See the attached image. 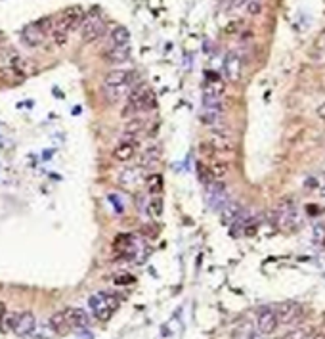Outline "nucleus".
Instances as JSON below:
<instances>
[{
  "label": "nucleus",
  "mask_w": 325,
  "mask_h": 339,
  "mask_svg": "<svg viewBox=\"0 0 325 339\" xmlns=\"http://www.w3.org/2000/svg\"><path fill=\"white\" fill-rule=\"evenodd\" d=\"M136 83V73L132 69H113L103 77V94L105 100L117 104L122 98L128 96Z\"/></svg>",
  "instance_id": "obj_1"
},
{
  "label": "nucleus",
  "mask_w": 325,
  "mask_h": 339,
  "mask_svg": "<svg viewBox=\"0 0 325 339\" xmlns=\"http://www.w3.org/2000/svg\"><path fill=\"white\" fill-rule=\"evenodd\" d=\"M157 107L155 92L148 85H136L126 96V106L122 109L124 119H134L140 111H151Z\"/></svg>",
  "instance_id": "obj_2"
},
{
  "label": "nucleus",
  "mask_w": 325,
  "mask_h": 339,
  "mask_svg": "<svg viewBox=\"0 0 325 339\" xmlns=\"http://www.w3.org/2000/svg\"><path fill=\"white\" fill-rule=\"evenodd\" d=\"M105 29H107V21L102 16V12L98 8L96 10L92 8L81 23V36L85 42H94L105 35Z\"/></svg>",
  "instance_id": "obj_3"
},
{
  "label": "nucleus",
  "mask_w": 325,
  "mask_h": 339,
  "mask_svg": "<svg viewBox=\"0 0 325 339\" xmlns=\"http://www.w3.org/2000/svg\"><path fill=\"white\" fill-rule=\"evenodd\" d=\"M48 33H52V18H40L23 27V31H21V40H23L27 46L36 48V46H40V44L46 40Z\"/></svg>",
  "instance_id": "obj_4"
},
{
  "label": "nucleus",
  "mask_w": 325,
  "mask_h": 339,
  "mask_svg": "<svg viewBox=\"0 0 325 339\" xmlns=\"http://www.w3.org/2000/svg\"><path fill=\"white\" fill-rule=\"evenodd\" d=\"M88 303H90V308H92V312H94V316L98 320L107 322L113 316V312L117 310V307H119V297L113 295V293L100 291V293L92 295Z\"/></svg>",
  "instance_id": "obj_5"
},
{
  "label": "nucleus",
  "mask_w": 325,
  "mask_h": 339,
  "mask_svg": "<svg viewBox=\"0 0 325 339\" xmlns=\"http://www.w3.org/2000/svg\"><path fill=\"white\" fill-rule=\"evenodd\" d=\"M274 220L281 230L291 232V230L296 228V224H298V211H296V207H295V203L291 199L279 201V205L275 207L274 211Z\"/></svg>",
  "instance_id": "obj_6"
},
{
  "label": "nucleus",
  "mask_w": 325,
  "mask_h": 339,
  "mask_svg": "<svg viewBox=\"0 0 325 339\" xmlns=\"http://www.w3.org/2000/svg\"><path fill=\"white\" fill-rule=\"evenodd\" d=\"M85 16H86V12L83 6H69V8H65V10L59 14V18H58L56 25H54L52 29L63 31V33H67L69 35L71 31H75L77 27H81Z\"/></svg>",
  "instance_id": "obj_7"
},
{
  "label": "nucleus",
  "mask_w": 325,
  "mask_h": 339,
  "mask_svg": "<svg viewBox=\"0 0 325 339\" xmlns=\"http://www.w3.org/2000/svg\"><path fill=\"white\" fill-rule=\"evenodd\" d=\"M120 188L132 192V190H138L144 182H146V171L140 167V165H128L124 167L119 173V179H117Z\"/></svg>",
  "instance_id": "obj_8"
},
{
  "label": "nucleus",
  "mask_w": 325,
  "mask_h": 339,
  "mask_svg": "<svg viewBox=\"0 0 325 339\" xmlns=\"http://www.w3.org/2000/svg\"><path fill=\"white\" fill-rule=\"evenodd\" d=\"M224 75L232 83H239L243 77V58L239 52H228L224 60Z\"/></svg>",
  "instance_id": "obj_9"
},
{
  "label": "nucleus",
  "mask_w": 325,
  "mask_h": 339,
  "mask_svg": "<svg viewBox=\"0 0 325 339\" xmlns=\"http://www.w3.org/2000/svg\"><path fill=\"white\" fill-rule=\"evenodd\" d=\"M274 310H275V316H277V322L279 324H285V326L295 324V322L300 318V314H302V307L298 303H293V301L281 303Z\"/></svg>",
  "instance_id": "obj_10"
},
{
  "label": "nucleus",
  "mask_w": 325,
  "mask_h": 339,
  "mask_svg": "<svg viewBox=\"0 0 325 339\" xmlns=\"http://www.w3.org/2000/svg\"><path fill=\"white\" fill-rule=\"evenodd\" d=\"M257 324H258L260 336H272L275 330H277V326H279L274 308H262V310L258 312Z\"/></svg>",
  "instance_id": "obj_11"
},
{
  "label": "nucleus",
  "mask_w": 325,
  "mask_h": 339,
  "mask_svg": "<svg viewBox=\"0 0 325 339\" xmlns=\"http://www.w3.org/2000/svg\"><path fill=\"white\" fill-rule=\"evenodd\" d=\"M34 328H36V316L29 310H23V312H17V320L14 326V332L16 336H29L33 334Z\"/></svg>",
  "instance_id": "obj_12"
},
{
  "label": "nucleus",
  "mask_w": 325,
  "mask_h": 339,
  "mask_svg": "<svg viewBox=\"0 0 325 339\" xmlns=\"http://www.w3.org/2000/svg\"><path fill=\"white\" fill-rule=\"evenodd\" d=\"M6 67H10L12 71H16L17 75H21L23 79H25V77H29V75L33 73V65H31V62H29L27 58H23L21 54H16V52H12L10 56H8V60H6Z\"/></svg>",
  "instance_id": "obj_13"
},
{
  "label": "nucleus",
  "mask_w": 325,
  "mask_h": 339,
  "mask_svg": "<svg viewBox=\"0 0 325 339\" xmlns=\"http://www.w3.org/2000/svg\"><path fill=\"white\" fill-rule=\"evenodd\" d=\"M63 314H65V318H67L71 330H83V328H88V324H90V318H88V314H86L83 308L67 307V308L63 310Z\"/></svg>",
  "instance_id": "obj_14"
},
{
  "label": "nucleus",
  "mask_w": 325,
  "mask_h": 339,
  "mask_svg": "<svg viewBox=\"0 0 325 339\" xmlns=\"http://www.w3.org/2000/svg\"><path fill=\"white\" fill-rule=\"evenodd\" d=\"M208 148L214 152H232L234 150V140L230 138V134H226L222 130H216L208 136Z\"/></svg>",
  "instance_id": "obj_15"
},
{
  "label": "nucleus",
  "mask_w": 325,
  "mask_h": 339,
  "mask_svg": "<svg viewBox=\"0 0 325 339\" xmlns=\"http://www.w3.org/2000/svg\"><path fill=\"white\" fill-rule=\"evenodd\" d=\"M136 148H138L136 140H122L120 144L115 146L113 157L117 161H120V163H126V161H130L134 155H136V152H138Z\"/></svg>",
  "instance_id": "obj_16"
},
{
  "label": "nucleus",
  "mask_w": 325,
  "mask_h": 339,
  "mask_svg": "<svg viewBox=\"0 0 325 339\" xmlns=\"http://www.w3.org/2000/svg\"><path fill=\"white\" fill-rule=\"evenodd\" d=\"M130 58V46H113L103 52V60L109 63H124Z\"/></svg>",
  "instance_id": "obj_17"
},
{
  "label": "nucleus",
  "mask_w": 325,
  "mask_h": 339,
  "mask_svg": "<svg viewBox=\"0 0 325 339\" xmlns=\"http://www.w3.org/2000/svg\"><path fill=\"white\" fill-rule=\"evenodd\" d=\"M115 253L119 257H132L136 253V244H134V238L132 236H119L115 240V246H113Z\"/></svg>",
  "instance_id": "obj_18"
},
{
  "label": "nucleus",
  "mask_w": 325,
  "mask_h": 339,
  "mask_svg": "<svg viewBox=\"0 0 325 339\" xmlns=\"http://www.w3.org/2000/svg\"><path fill=\"white\" fill-rule=\"evenodd\" d=\"M159 159H161V152H159V148L151 146V148H148V150H144V152H142V155H140V163H138V165L146 171V169L155 167V165L159 163Z\"/></svg>",
  "instance_id": "obj_19"
},
{
  "label": "nucleus",
  "mask_w": 325,
  "mask_h": 339,
  "mask_svg": "<svg viewBox=\"0 0 325 339\" xmlns=\"http://www.w3.org/2000/svg\"><path fill=\"white\" fill-rule=\"evenodd\" d=\"M109 38L113 46H130V33L124 25H115L109 33Z\"/></svg>",
  "instance_id": "obj_20"
},
{
  "label": "nucleus",
  "mask_w": 325,
  "mask_h": 339,
  "mask_svg": "<svg viewBox=\"0 0 325 339\" xmlns=\"http://www.w3.org/2000/svg\"><path fill=\"white\" fill-rule=\"evenodd\" d=\"M50 328L58 334V336H67L69 332H71V326H69V322H67V318H65V314H63V310H59V312L52 314Z\"/></svg>",
  "instance_id": "obj_21"
},
{
  "label": "nucleus",
  "mask_w": 325,
  "mask_h": 339,
  "mask_svg": "<svg viewBox=\"0 0 325 339\" xmlns=\"http://www.w3.org/2000/svg\"><path fill=\"white\" fill-rule=\"evenodd\" d=\"M144 184H146L148 192L151 194V197L161 196V192H163V177H161V175H149Z\"/></svg>",
  "instance_id": "obj_22"
},
{
  "label": "nucleus",
  "mask_w": 325,
  "mask_h": 339,
  "mask_svg": "<svg viewBox=\"0 0 325 339\" xmlns=\"http://www.w3.org/2000/svg\"><path fill=\"white\" fill-rule=\"evenodd\" d=\"M207 169L212 175V179H222L228 175V163H224V161H210L207 165Z\"/></svg>",
  "instance_id": "obj_23"
},
{
  "label": "nucleus",
  "mask_w": 325,
  "mask_h": 339,
  "mask_svg": "<svg viewBox=\"0 0 325 339\" xmlns=\"http://www.w3.org/2000/svg\"><path fill=\"white\" fill-rule=\"evenodd\" d=\"M314 334H316V332H314V328H312V326H300V328H296V330L289 332L283 339H312Z\"/></svg>",
  "instance_id": "obj_24"
},
{
  "label": "nucleus",
  "mask_w": 325,
  "mask_h": 339,
  "mask_svg": "<svg viewBox=\"0 0 325 339\" xmlns=\"http://www.w3.org/2000/svg\"><path fill=\"white\" fill-rule=\"evenodd\" d=\"M16 320H17V312H6L4 314V318H2V322H0V330L2 332H14V326H16Z\"/></svg>",
  "instance_id": "obj_25"
},
{
  "label": "nucleus",
  "mask_w": 325,
  "mask_h": 339,
  "mask_svg": "<svg viewBox=\"0 0 325 339\" xmlns=\"http://www.w3.org/2000/svg\"><path fill=\"white\" fill-rule=\"evenodd\" d=\"M148 211H149L151 216H159L163 213V199H161V196H153L148 201Z\"/></svg>",
  "instance_id": "obj_26"
},
{
  "label": "nucleus",
  "mask_w": 325,
  "mask_h": 339,
  "mask_svg": "<svg viewBox=\"0 0 325 339\" xmlns=\"http://www.w3.org/2000/svg\"><path fill=\"white\" fill-rule=\"evenodd\" d=\"M245 6H247V12L251 16H257V14H260V10H262V0H249Z\"/></svg>",
  "instance_id": "obj_27"
},
{
  "label": "nucleus",
  "mask_w": 325,
  "mask_h": 339,
  "mask_svg": "<svg viewBox=\"0 0 325 339\" xmlns=\"http://www.w3.org/2000/svg\"><path fill=\"white\" fill-rule=\"evenodd\" d=\"M132 282H134V278H132V276H120V278L115 280V284H117V286H122V284H132Z\"/></svg>",
  "instance_id": "obj_28"
},
{
  "label": "nucleus",
  "mask_w": 325,
  "mask_h": 339,
  "mask_svg": "<svg viewBox=\"0 0 325 339\" xmlns=\"http://www.w3.org/2000/svg\"><path fill=\"white\" fill-rule=\"evenodd\" d=\"M239 27H241V21H234V23H230L226 27V33H236V31H239Z\"/></svg>",
  "instance_id": "obj_29"
},
{
  "label": "nucleus",
  "mask_w": 325,
  "mask_h": 339,
  "mask_svg": "<svg viewBox=\"0 0 325 339\" xmlns=\"http://www.w3.org/2000/svg\"><path fill=\"white\" fill-rule=\"evenodd\" d=\"M318 117H320L322 121H325V104H322V106L318 107Z\"/></svg>",
  "instance_id": "obj_30"
},
{
  "label": "nucleus",
  "mask_w": 325,
  "mask_h": 339,
  "mask_svg": "<svg viewBox=\"0 0 325 339\" xmlns=\"http://www.w3.org/2000/svg\"><path fill=\"white\" fill-rule=\"evenodd\" d=\"M8 312V308H6V303L4 301H0V322H2V318H4V314Z\"/></svg>",
  "instance_id": "obj_31"
},
{
  "label": "nucleus",
  "mask_w": 325,
  "mask_h": 339,
  "mask_svg": "<svg viewBox=\"0 0 325 339\" xmlns=\"http://www.w3.org/2000/svg\"><path fill=\"white\" fill-rule=\"evenodd\" d=\"M312 339H325V334H314Z\"/></svg>",
  "instance_id": "obj_32"
},
{
  "label": "nucleus",
  "mask_w": 325,
  "mask_h": 339,
  "mask_svg": "<svg viewBox=\"0 0 325 339\" xmlns=\"http://www.w3.org/2000/svg\"><path fill=\"white\" fill-rule=\"evenodd\" d=\"M0 38H2V31H0Z\"/></svg>",
  "instance_id": "obj_33"
},
{
  "label": "nucleus",
  "mask_w": 325,
  "mask_h": 339,
  "mask_svg": "<svg viewBox=\"0 0 325 339\" xmlns=\"http://www.w3.org/2000/svg\"><path fill=\"white\" fill-rule=\"evenodd\" d=\"M324 167H325V161H324Z\"/></svg>",
  "instance_id": "obj_34"
},
{
  "label": "nucleus",
  "mask_w": 325,
  "mask_h": 339,
  "mask_svg": "<svg viewBox=\"0 0 325 339\" xmlns=\"http://www.w3.org/2000/svg\"><path fill=\"white\" fill-rule=\"evenodd\" d=\"M230 2H234V0H230Z\"/></svg>",
  "instance_id": "obj_35"
}]
</instances>
